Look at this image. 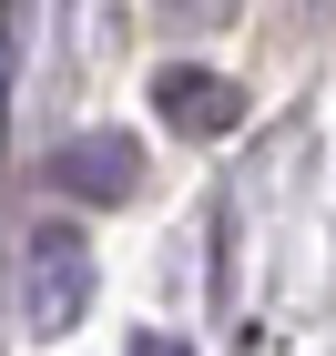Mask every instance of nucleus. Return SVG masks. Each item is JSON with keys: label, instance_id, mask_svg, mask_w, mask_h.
<instances>
[{"label": "nucleus", "instance_id": "f257e3e1", "mask_svg": "<svg viewBox=\"0 0 336 356\" xmlns=\"http://www.w3.org/2000/svg\"><path fill=\"white\" fill-rule=\"evenodd\" d=\"M82 305H92V245L72 224H31V245H21V326L51 346V336L82 326Z\"/></svg>", "mask_w": 336, "mask_h": 356}, {"label": "nucleus", "instance_id": "f03ea898", "mask_svg": "<svg viewBox=\"0 0 336 356\" xmlns=\"http://www.w3.org/2000/svg\"><path fill=\"white\" fill-rule=\"evenodd\" d=\"M51 193H72V204H133L143 193V143L133 133H72L51 153Z\"/></svg>", "mask_w": 336, "mask_h": 356}, {"label": "nucleus", "instance_id": "7ed1b4c3", "mask_svg": "<svg viewBox=\"0 0 336 356\" xmlns=\"http://www.w3.org/2000/svg\"><path fill=\"white\" fill-rule=\"evenodd\" d=\"M153 102H163V122L184 143H214L245 122V92L224 82V72H194V61H173V72H153Z\"/></svg>", "mask_w": 336, "mask_h": 356}, {"label": "nucleus", "instance_id": "20e7f679", "mask_svg": "<svg viewBox=\"0 0 336 356\" xmlns=\"http://www.w3.org/2000/svg\"><path fill=\"white\" fill-rule=\"evenodd\" d=\"M163 21H184V31H204V21H234V0H153Z\"/></svg>", "mask_w": 336, "mask_h": 356}, {"label": "nucleus", "instance_id": "39448f33", "mask_svg": "<svg viewBox=\"0 0 336 356\" xmlns=\"http://www.w3.org/2000/svg\"><path fill=\"white\" fill-rule=\"evenodd\" d=\"M133 356H194V346H173V336H133Z\"/></svg>", "mask_w": 336, "mask_h": 356}]
</instances>
